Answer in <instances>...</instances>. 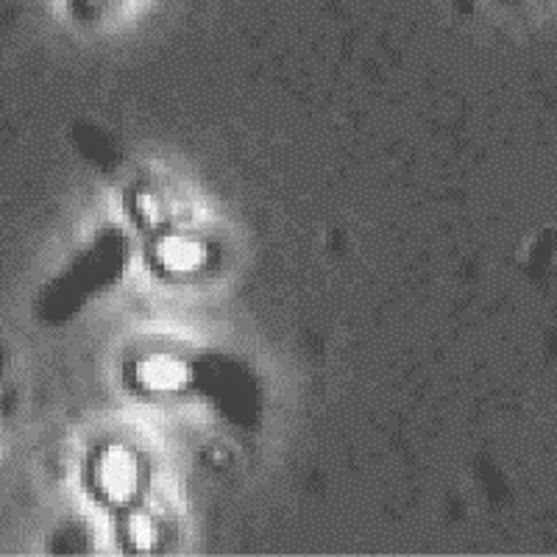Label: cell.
I'll return each instance as SVG.
<instances>
[{
    "instance_id": "6da1fadb",
    "label": "cell",
    "mask_w": 557,
    "mask_h": 557,
    "mask_svg": "<svg viewBox=\"0 0 557 557\" xmlns=\"http://www.w3.org/2000/svg\"><path fill=\"white\" fill-rule=\"evenodd\" d=\"M98 482H101V494L109 502H126L132 499L139 485V469L134 457H128L123 449H112L101 460L98 469Z\"/></svg>"
},
{
    "instance_id": "7a4b0ae2",
    "label": "cell",
    "mask_w": 557,
    "mask_h": 557,
    "mask_svg": "<svg viewBox=\"0 0 557 557\" xmlns=\"http://www.w3.org/2000/svg\"><path fill=\"white\" fill-rule=\"evenodd\" d=\"M157 257L168 265V271L173 273H187L196 271L203 260V251L198 243L193 240H182V237H171L159 246Z\"/></svg>"
},
{
    "instance_id": "3957f363",
    "label": "cell",
    "mask_w": 557,
    "mask_h": 557,
    "mask_svg": "<svg viewBox=\"0 0 557 557\" xmlns=\"http://www.w3.org/2000/svg\"><path fill=\"white\" fill-rule=\"evenodd\" d=\"M139 376H143V385L148 391H176V387L187 382V371L178 362L165 360V357L146 362V366L139 368Z\"/></svg>"
}]
</instances>
